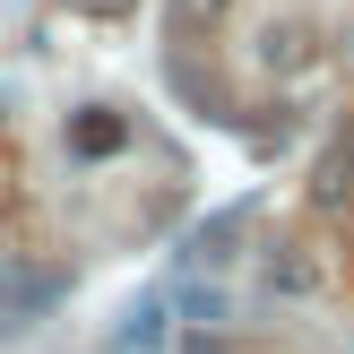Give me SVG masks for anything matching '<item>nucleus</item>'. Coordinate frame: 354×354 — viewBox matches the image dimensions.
Instances as JSON below:
<instances>
[{
	"label": "nucleus",
	"mask_w": 354,
	"mask_h": 354,
	"mask_svg": "<svg viewBox=\"0 0 354 354\" xmlns=\"http://www.w3.org/2000/svg\"><path fill=\"white\" fill-rule=\"evenodd\" d=\"M121 147H130V121H121L113 104H78V113H69V156L95 165V156H121Z\"/></svg>",
	"instance_id": "obj_2"
},
{
	"label": "nucleus",
	"mask_w": 354,
	"mask_h": 354,
	"mask_svg": "<svg viewBox=\"0 0 354 354\" xmlns=\"http://www.w3.org/2000/svg\"><path fill=\"white\" fill-rule=\"evenodd\" d=\"M225 242H242V207H225V216H207L199 234H190V268H225Z\"/></svg>",
	"instance_id": "obj_4"
},
{
	"label": "nucleus",
	"mask_w": 354,
	"mask_h": 354,
	"mask_svg": "<svg viewBox=\"0 0 354 354\" xmlns=\"http://www.w3.org/2000/svg\"><path fill=\"white\" fill-rule=\"evenodd\" d=\"M69 9H86V17H130V0H69Z\"/></svg>",
	"instance_id": "obj_7"
},
{
	"label": "nucleus",
	"mask_w": 354,
	"mask_h": 354,
	"mask_svg": "<svg viewBox=\"0 0 354 354\" xmlns=\"http://www.w3.org/2000/svg\"><path fill=\"white\" fill-rule=\"evenodd\" d=\"M346 78H354V35H346Z\"/></svg>",
	"instance_id": "obj_8"
},
{
	"label": "nucleus",
	"mask_w": 354,
	"mask_h": 354,
	"mask_svg": "<svg viewBox=\"0 0 354 354\" xmlns=\"http://www.w3.org/2000/svg\"><path fill=\"white\" fill-rule=\"evenodd\" d=\"M165 17H173V35L199 44V35H216L225 17H234V0H165Z\"/></svg>",
	"instance_id": "obj_5"
},
{
	"label": "nucleus",
	"mask_w": 354,
	"mask_h": 354,
	"mask_svg": "<svg viewBox=\"0 0 354 354\" xmlns=\"http://www.w3.org/2000/svg\"><path fill=\"white\" fill-rule=\"evenodd\" d=\"M354 199V121L328 130V147L311 156V207H346Z\"/></svg>",
	"instance_id": "obj_1"
},
{
	"label": "nucleus",
	"mask_w": 354,
	"mask_h": 354,
	"mask_svg": "<svg viewBox=\"0 0 354 354\" xmlns=\"http://www.w3.org/2000/svg\"><path fill=\"white\" fill-rule=\"evenodd\" d=\"M173 311H190L199 328H216V320H225V303H216L207 286H173Z\"/></svg>",
	"instance_id": "obj_6"
},
{
	"label": "nucleus",
	"mask_w": 354,
	"mask_h": 354,
	"mask_svg": "<svg viewBox=\"0 0 354 354\" xmlns=\"http://www.w3.org/2000/svg\"><path fill=\"white\" fill-rule=\"evenodd\" d=\"M259 61H268L277 78H294V69H303V61H320V35H311L303 17H277V26L259 35Z\"/></svg>",
	"instance_id": "obj_3"
}]
</instances>
